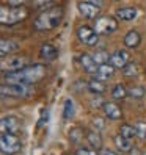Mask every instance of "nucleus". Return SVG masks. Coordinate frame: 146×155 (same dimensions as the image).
Instances as JSON below:
<instances>
[{
  "instance_id": "obj_1",
  "label": "nucleus",
  "mask_w": 146,
  "mask_h": 155,
  "mask_svg": "<svg viewBox=\"0 0 146 155\" xmlns=\"http://www.w3.org/2000/svg\"><path fill=\"white\" fill-rule=\"evenodd\" d=\"M46 74V68L42 64H32L25 66L21 71L16 72H8L5 75L6 83L10 85H29V83H36L39 81Z\"/></svg>"
},
{
  "instance_id": "obj_2",
  "label": "nucleus",
  "mask_w": 146,
  "mask_h": 155,
  "mask_svg": "<svg viewBox=\"0 0 146 155\" xmlns=\"http://www.w3.org/2000/svg\"><path fill=\"white\" fill-rule=\"evenodd\" d=\"M63 14H65V11H63L61 6H52V8H49V10L42 11L38 17H36L35 22H33V27L39 31L53 30L61 24Z\"/></svg>"
},
{
  "instance_id": "obj_3",
  "label": "nucleus",
  "mask_w": 146,
  "mask_h": 155,
  "mask_svg": "<svg viewBox=\"0 0 146 155\" xmlns=\"http://www.w3.org/2000/svg\"><path fill=\"white\" fill-rule=\"evenodd\" d=\"M29 16V10L25 6H6L2 5L0 8V22L2 25H14L19 24Z\"/></svg>"
},
{
  "instance_id": "obj_4",
  "label": "nucleus",
  "mask_w": 146,
  "mask_h": 155,
  "mask_svg": "<svg viewBox=\"0 0 146 155\" xmlns=\"http://www.w3.org/2000/svg\"><path fill=\"white\" fill-rule=\"evenodd\" d=\"M94 31L97 35H112L118 30V21L113 16H101L94 21Z\"/></svg>"
},
{
  "instance_id": "obj_5",
  "label": "nucleus",
  "mask_w": 146,
  "mask_h": 155,
  "mask_svg": "<svg viewBox=\"0 0 146 155\" xmlns=\"http://www.w3.org/2000/svg\"><path fill=\"white\" fill-rule=\"evenodd\" d=\"M21 147H22L21 140L16 135L2 133V136H0V149L5 155H14L21 150Z\"/></svg>"
},
{
  "instance_id": "obj_6",
  "label": "nucleus",
  "mask_w": 146,
  "mask_h": 155,
  "mask_svg": "<svg viewBox=\"0 0 146 155\" xmlns=\"http://www.w3.org/2000/svg\"><path fill=\"white\" fill-rule=\"evenodd\" d=\"M0 91H2V96H8V97H27L32 94V89L27 86V85H10V83H5L2 85V88H0Z\"/></svg>"
},
{
  "instance_id": "obj_7",
  "label": "nucleus",
  "mask_w": 146,
  "mask_h": 155,
  "mask_svg": "<svg viewBox=\"0 0 146 155\" xmlns=\"http://www.w3.org/2000/svg\"><path fill=\"white\" fill-rule=\"evenodd\" d=\"M97 33L94 31V28H91L88 25H80L77 30V38L80 42H83L85 45H96L97 44Z\"/></svg>"
},
{
  "instance_id": "obj_8",
  "label": "nucleus",
  "mask_w": 146,
  "mask_h": 155,
  "mask_svg": "<svg viewBox=\"0 0 146 155\" xmlns=\"http://www.w3.org/2000/svg\"><path fill=\"white\" fill-rule=\"evenodd\" d=\"M0 127H2V133H11V135H16L21 129V122L16 116L13 114H8V116H3L2 121H0Z\"/></svg>"
},
{
  "instance_id": "obj_9",
  "label": "nucleus",
  "mask_w": 146,
  "mask_h": 155,
  "mask_svg": "<svg viewBox=\"0 0 146 155\" xmlns=\"http://www.w3.org/2000/svg\"><path fill=\"white\" fill-rule=\"evenodd\" d=\"M110 64L115 69H124V66L129 63V53L127 50H116L110 55Z\"/></svg>"
},
{
  "instance_id": "obj_10",
  "label": "nucleus",
  "mask_w": 146,
  "mask_h": 155,
  "mask_svg": "<svg viewBox=\"0 0 146 155\" xmlns=\"http://www.w3.org/2000/svg\"><path fill=\"white\" fill-rule=\"evenodd\" d=\"M25 68V58L24 57H10L6 61L2 63V71L8 72H16Z\"/></svg>"
},
{
  "instance_id": "obj_11",
  "label": "nucleus",
  "mask_w": 146,
  "mask_h": 155,
  "mask_svg": "<svg viewBox=\"0 0 146 155\" xmlns=\"http://www.w3.org/2000/svg\"><path fill=\"white\" fill-rule=\"evenodd\" d=\"M77 10L83 17H87V19H94V17L99 14V8L93 3H90V2H79Z\"/></svg>"
},
{
  "instance_id": "obj_12",
  "label": "nucleus",
  "mask_w": 146,
  "mask_h": 155,
  "mask_svg": "<svg viewBox=\"0 0 146 155\" xmlns=\"http://www.w3.org/2000/svg\"><path fill=\"white\" fill-rule=\"evenodd\" d=\"M102 110H104L105 116L108 117V119H112V121H116V119H121L123 117L121 108L118 107L116 104H113V102H104Z\"/></svg>"
},
{
  "instance_id": "obj_13",
  "label": "nucleus",
  "mask_w": 146,
  "mask_h": 155,
  "mask_svg": "<svg viewBox=\"0 0 146 155\" xmlns=\"http://www.w3.org/2000/svg\"><path fill=\"white\" fill-rule=\"evenodd\" d=\"M137 14H138V11H137V8L134 6H124V8H120V10H116L115 16H116V19H120V21H126V22H129V21H134Z\"/></svg>"
},
{
  "instance_id": "obj_14",
  "label": "nucleus",
  "mask_w": 146,
  "mask_h": 155,
  "mask_svg": "<svg viewBox=\"0 0 146 155\" xmlns=\"http://www.w3.org/2000/svg\"><path fill=\"white\" fill-rule=\"evenodd\" d=\"M141 42V36L137 30H129L124 36V45L129 49H137Z\"/></svg>"
},
{
  "instance_id": "obj_15",
  "label": "nucleus",
  "mask_w": 146,
  "mask_h": 155,
  "mask_svg": "<svg viewBox=\"0 0 146 155\" xmlns=\"http://www.w3.org/2000/svg\"><path fill=\"white\" fill-rule=\"evenodd\" d=\"M80 64L83 68L88 74H96V71L99 68V64L94 61V58L88 55V53H83V55H80Z\"/></svg>"
},
{
  "instance_id": "obj_16",
  "label": "nucleus",
  "mask_w": 146,
  "mask_h": 155,
  "mask_svg": "<svg viewBox=\"0 0 146 155\" xmlns=\"http://www.w3.org/2000/svg\"><path fill=\"white\" fill-rule=\"evenodd\" d=\"M87 141L94 150H101L102 149V136H101V133H99L97 130H94V129L88 130L87 132Z\"/></svg>"
},
{
  "instance_id": "obj_17",
  "label": "nucleus",
  "mask_w": 146,
  "mask_h": 155,
  "mask_svg": "<svg viewBox=\"0 0 146 155\" xmlns=\"http://www.w3.org/2000/svg\"><path fill=\"white\" fill-rule=\"evenodd\" d=\"M39 53H41V58L46 60V61H52V60H55L57 55H58V50L55 45H52L49 42H46L41 45V49H39Z\"/></svg>"
},
{
  "instance_id": "obj_18",
  "label": "nucleus",
  "mask_w": 146,
  "mask_h": 155,
  "mask_svg": "<svg viewBox=\"0 0 146 155\" xmlns=\"http://www.w3.org/2000/svg\"><path fill=\"white\" fill-rule=\"evenodd\" d=\"M113 74H115V68L110 64V63H105V64H99V68L96 71V78L105 81L108 78H112Z\"/></svg>"
},
{
  "instance_id": "obj_19",
  "label": "nucleus",
  "mask_w": 146,
  "mask_h": 155,
  "mask_svg": "<svg viewBox=\"0 0 146 155\" xmlns=\"http://www.w3.org/2000/svg\"><path fill=\"white\" fill-rule=\"evenodd\" d=\"M17 47H19V44H17L16 41H13V39L3 38L2 41H0V53H2V57L8 55V53H11L14 50H17Z\"/></svg>"
},
{
  "instance_id": "obj_20",
  "label": "nucleus",
  "mask_w": 146,
  "mask_h": 155,
  "mask_svg": "<svg viewBox=\"0 0 146 155\" xmlns=\"http://www.w3.org/2000/svg\"><path fill=\"white\" fill-rule=\"evenodd\" d=\"M115 144H116L118 150H121V152H131L132 150L131 140L129 138H124L123 135H116L115 136Z\"/></svg>"
},
{
  "instance_id": "obj_21",
  "label": "nucleus",
  "mask_w": 146,
  "mask_h": 155,
  "mask_svg": "<svg viewBox=\"0 0 146 155\" xmlns=\"http://www.w3.org/2000/svg\"><path fill=\"white\" fill-rule=\"evenodd\" d=\"M88 89L93 94H102L105 91V83L102 80H99V78H93V80L88 81Z\"/></svg>"
},
{
  "instance_id": "obj_22",
  "label": "nucleus",
  "mask_w": 146,
  "mask_h": 155,
  "mask_svg": "<svg viewBox=\"0 0 146 155\" xmlns=\"http://www.w3.org/2000/svg\"><path fill=\"white\" fill-rule=\"evenodd\" d=\"M127 96H129V91L126 89L124 85L118 83V85H115V86L112 88V97H113V99H116V100H123V99H126Z\"/></svg>"
},
{
  "instance_id": "obj_23",
  "label": "nucleus",
  "mask_w": 146,
  "mask_h": 155,
  "mask_svg": "<svg viewBox=\"0 0 146 155\" xmlns=\"http://www.w3.org/2000/svg\"><path fill=\"white\" fill-rule=\"evenodd\" d=\"M120 135H123L124 138L132 140V138H135V136H137V127L135 125H131V124H123L120 127Z\"/></svg>"
},
{
  "instance_id": "obj_24",
  "label": "nucleus",
  "mask_w": 146,
  "mask_h": 155,
  "mask_svg": "<svg viewBox=\"0 0 146 155\" xmlns=\"http://www.w3.org/2000/svg\"><path fill=\"white\" fill-rule=\"evenodd\" d=\"M74 116V102L71 99L65 100V105H63V117L65 119H71Z\"/></svg>"
},
{
  "instance_id": "obj_25",
  "label": "nucleus",
  "mask_w": 146,
  "mask_h": 155,
  "mask_svg": "<svg viewBox=\"0 0 146 155\" xmlns=\"http://www.w3.org/2000/svg\"><path fill=\"white\" fill-rule=\"evenodd\" d=\"M144 94H146V89L140 85H135V86L129 88V96L134 97V99H141Z\"/></svg>"
},
{
  "instance_id": "obj_26",
  "label": "nucleus",
  "mask_w": 146,
  "mask_h": 155,
  "mask_svg": "<svg viewBox=\"0 0 146 155\" xmlns=\"http://www.w3.org/2000/svg\"><path fill=\"white\" fill-rule=\"evenodd\" d=\"M123 74L126 77H134V75L138 74V66H137L135 63H127V64L124 66V69H123Z\"/></svg>"
},
{
  "instance_id": "obj_27",
  "label": "nucleus",
  "mask_w": 146,
  "mask_h": 155,
  "mask_svg": "<svg viewBox=\"0 0 146 155\" xmlns=\"http://www.w3.org/2000/svg\"><path fill=\"white\" fill-rule=\"evenodd\" d=\"M93 58H94V61L97 63V64H105V63L110 61V55H108L107 52H104V50L96 52V55H93Z\"/></svg>"
},
{
  "instance_id": "obj_28",
  "label": "nucleus",
  "mask_w": 146,
  "mask_h": 155,
  "mask_svg": "<svg viewBox=\"0 0 146 155\" xmlns=\"http://www.w3.org/2000/svg\"><path fill=\"white\" fill-rule=\"evenodd\" d=\"M69 138H71V141L72 143H80L82 141V138H83V132H82L80 129H71V132H69Z\"/></svg>"
},
{
  "instance_id": "obj_29",
  "label": "nucleus",
  "mask_w": 146,
  "mask_h": 155,
  "mask_svg": "<svg viewBox=\"0 0 146 155\" xmlns=\"http://www.w3.org/2000/svg\"><path fill=\"white\" fill-rule=\"evenodd\" d=\"M91 125H93V129L97 130V132H101L102 129H105V121L102 119V117H93V121H91Z\"/></svg>"
},
{
  "instance_id": "obj_30",
  "label": "nucleus",
  "mask_w": 146,
  "mask_h": 155,
  "mask_svg": "<svg viewBox=\"0 0 146 155\" xmlns=\"http://www.w3.org/2000/svg\"><path fill=\"white\" fill-rule=\"evenodd\" d=\"M137 127V136L141 140H146V122H138V124H135Z\"/></svg>"
},
{
  "instance_id": "obj_31",
  "label": "nucleus",
  "mask_w": 146,
  "mask_h": 155,
  "mask_svg": "<svg viewBox=\"0 0 146 155\" xmlns=\"http://www.w3.org/2000/svg\"><path fill=\"white\" fill-rule=\"evenodd\" d=\"M76 155H101V153H97V150H94V149L79 147V149L76 150Z\"/></svg>"
},
{
  "instance_id": "obj_32",
  "label": "nucleus",
  "mask_w": 146,
  "mask_h": 155,
  "mask_svg": "<svg viewBox=\"0 0 146 155\" xmlns=\"http://www.w3.org/2000/svg\"><path fill=\"white\" fill-rule=\"evenodd\" d=\"M27 0H8L10 6H22V3H25Z\"/></svg>"
},
{
  "instance_id": "obj_33",
  "label": "nucleus",
  "mask_w": 146,
  "mask_h": 155,
  "mask_svg": "<svg viewBox=\"0 0 146 155\" xmlns=\"http://www.w3.org/2000/svg\"><path fill=\"white\" fill-rule=\"evenodd\" d=\"M101 155H120V153H116V152H113L110 149H102L101 150Z\"/></svg>"
},
{
  "instance_id": "obj_34",
  "label": "nucleus",
  "mask_w": 146,
  "mask_h": 155,
  "mask_svg": "<svg viewBox=\"0 0 146 155\" xmlns=\"http://www.w3.org/2000/svg\"><path fill=\"white\" fill-rule=\"evenodd\" d=\"M90 3H93V5H96L97 8H101L102 6V3H104V0H88Z\"/></svg>"
},
{
  "instance_id": "obj_35",
  "label": "nucleus",
  "mask_w": 146,
  "mask_h": 155,
  "mask_svg": "<svg viewBox=\"0 0 146 155\" xmlns=\"http://www.w3.org/2000/svg\"><path fill=\"white\" fill-rule=\"evenodd\" d=\"M131 152H132V155H140V150L137 149V147H132V150H131Z\"/></svg>"
}]
</instances>
